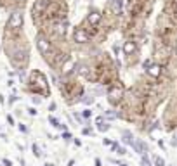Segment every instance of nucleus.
Returning a JSON list of instances; mask_svg holds the SVG:
<instances>
[{
    "label": "nucleus",
    "mask_w": 177,
    "mask_h": 166,
    "mask_svg": "<svg viewBox=\"0 0 177 166\" xmlns=\"http://www.w3.org/2000/svg\"><path fill=\"white\" fill-rule=\"evenodd\" d=\"M90 116V111H84V118H88Z\"/></svg>",
    "instance_id": "aec40b11"
},
{
    "label": "nucleus",
    "mask_w": 177,
    "mask_h": 166,
    "mask_svg": "<svg viewBox=\"0 0 177 166\" xmlns=\"http://www.w3.org/2000/svg\"><path fill=\"white\" fill-rule=\"evenodd\" d=\"M23 26V14L21 12H12V16L9 18V28L18 30Z\"/></svg>",
    "instance_id": "f257e3e1"
},
{
    "label": "nucleus",
    "mask_w": 177,
    "mask_h": 166,
    "mask_svg": "<svg viewBox=\"0 0 177 166\" xmlns=\"http://www.w3.org/2000/svg\"><path fill=\"white\" fill-rule=\"evenodd\" d=\"M116 152H118V154H125V149L123 147H118V149H116Z\"/></svg>",
    "instance_id": "a211bd4d"
},
{
    "label": "nucleus",
    "mask_w": 177,
    "mask_h": 166,
    "mask_svg": "<svg viewBox=\"0 0 177 166\" xmlns=\"http://www.w3.org/2000/svg\"><path fill=\"white\" fill-rule=\"evenodd\" d=\"M37 45H38V50H40L42 54H49L50 44H49V42H47V40H45L42 35H38V38H37Z\"/></svg>",
    "instance_id": "f03ea898"
},
{
    "label": "nucleus",
    "mask_w": 177,
    "mask_h": 166,
    "mask_svg": "<svg viewBox=\"0 0 177 166\" xmlns=\"http://www.w3.org/2000/svg\"><path fill=\"white\" fill-rule=\"evenodd\" d=\"M136 50H137V45L134 44L132 40H128V42H125V44H123V52L127 54V56H130V54H134V52H136Z\"/></svg>",
    "instance_id": "20e7f679"
},
{
    "label": "nucleus",
    "mask_w": 177,
    "mask_h": 166,
    "mask_svg": "<svg viewBox=\"0 0 177 166\" xmlns=\"http://www.w3.org/2000/svg\"><path fill=\"white\" fill-rule=\"evenodd\" d=\"M136 151H137L139 154H144V152H148V147H146V144H142V142H134V145H132Z\"/></svg>",
    "instance_id": "1a4fd4ad"
},
{
    "label": "nucleus",
    "mask_w": 177,
    "mask_h": 166,
    "mask_svg": "<svg viewBox=\"0 0 177 166\" xmlns=\"http://www.w3.org/2000/svg\"><path fill=\"white\" fill-rule=\"evenodd\" d=\"M28 113H30V114H37V111L33 109V107H30V109H28Z\"/></svg>",
    "instance_id": "412c9836"
},
{
    "label": "nucleus",
    "mask_w": 177,
    "mask_h": 166,
    "mask_svg": "<svg viewBox=\"0 0 177 166\" xmlns=\"http://www.w3.org/2000/svg\"><path fill=\"white\" fill-rule=\"evenodd\" d=\"M49 121L52 123V127H56V128H61V130H64V128H66V127H64V125H59V121H58V119H56V118H52V116H50V118H49Z\"/></svg>",
    "instance_id": "f8f14e48"
},
{
    "label": "nucleus",
    "mask_w": 177,
    "mask_h": 166,
    "mask_svg": "<svg viewBox=\"0 0 177 166\" xmlns=\"http://www.w3.org/2000/svg\"><path fill=\"white\" fill-rule=\"evenodd\" d=\"M4 166H12V163H11L9 159H4Z\"/></svg>",
    "instance_id": "6ab92c4d"
},
{
    "label": "nucleus",
    "mask_w": 177,
    "mask_h": 166,
    "mask_svg": "<svg viewBox=\"0 0 177 166\" xmlns=\"http://www.w3.org/2000/svg\"><path fill=\"white\" fill-rule=\"evenodd\" d=\"M97 125H99V130L101 131H106V130H110V125H102V118H97Z\"/></svg>",
    "instance_id": "ddd939ff"
},
{
    "label": "nucleus",
    "mask_w": 177,
    "mask_h": 166,
    "mask_svg": "<svg viewBox=\"0 0 177 166\" xmlns=\"http://www.w3.org/2000/svg\"><path fill=\"white\" fill-rule=\"evenodd\" d=\"M120 95H122V88L113 87V88L110 90V99H111V101H118V99H120Z\"/></svg>",
    "instance_id": "423d86ee"
},
{
    "label": "nucleus",
    "mask_w": 177,
    "mask_h": 166,
    "mask_svg": "<svg viewBox=\"0 0 177 166\" xmlns=\"http://www.w3.org/2000/svg\"><path fill=\"white\" fill-rule=\"evenodd\" d=\"M33 154H35V156H40V154H42L40 152V149H38V145H35V144H33Z\"/></svg>",
    "instance_id": "f3484780"
},
{
    "label": "nucleus",
    "mask_w": 177,
    "mask_h": 166,
    "mask_svg": "<svg viewBox=\"0 0 177 166\" xmlns=\"http://www.w3.org/2000/svg\"><path fill=\"white\" fill-rule=\"evenodd\" d=\"M73 38H75V42H78V44H85V42H88V33L80 28V30H75Z\"/></svg>",
    "instance_id": "7ed1b4c3"
},
{
    "label": "nucleus",
    "mask_w": 177,
    "mask_h": 166,
    "mask_svg": "<svg viewBox=\"0 0 177 166\" xmlns=\"http://www.w3.org/2000/svg\"><path fill=\"white\" fill-rule=\"evenodd\" d=\"M113 10L116 14L122 12V0H113Z\"/></svg>",
    "instance_id": "9b49d317"
},
{
    "label": "nucleus",
    "mask_w": 177,
    "mask_h": 166,
    "mask_svg": "<svg viewBox=\"0 0 177 166\" xmlns=\"http://www.w3.org/2000/svg\"><path fill=\"white\" fill-rule=\"evenodd\" d=\"M99 21H101V14H99V12L94 10V12L88 14V23H90V24H97Z\"/></svg>",
    "instance_id": "6e6552de"
},
{
    "label": "nucleus",
    "mask_w": 177,
    "mask_h": 166,
    "mask_svg": "<svg viewBox=\"0 0 177 166\" xmlns=\"http://www.w3.org/2000/svg\"><path fill=\"white\" fill-rule=\"evenodd\" d=\"M82 101H84L85 104H92V102H94V97H92V95H84V99H82Z\"/></svg>",
    "instance_id": "4468645a"
},
{
    "label": "nucleus",
    "mask_w": 177,
    "mask_h": 166,
    "mask_svg": "<svg viewBox=\"0 0 177 166\" xmlns=\"http://www.w3.org/2000/svg\"><path fill=\"white\" fill-rule=\"evenodd\" d=\"M155 164L156 166H165V161L162 159V157H155Z\"/></svg>",
    "instance_id": "dca6fc26"
},
{
    "label": "nucleus",
    "mask_w": 177,
    "mask_h": 166,
    "mask_svg": "<svg viewBox=\"0 0 177 166\" xmlns=\"http://www.w3.org/2000/svg\"><path fill=\"white\" fill-rule=\"evenodd\" d=\"M45 166H54V164H50V163H47V164H45Z\"/></svg>",
    "instance_id": "4be33fe9"
},
{
    "label": "nucleus",
    "mask_w": 177,
    "mask_h": 166,
    "mask_svg": "<svg viewBox=\"0 0 177 166\" xmlns=\"http://www.w3.org/2000/svg\"><path fill=\"white\" fill-rule=\"evenodd\" d=\"M160 73H162V68H160L158 64H151L149 68H148V74H149V76H153V78H158Z\"/></svg>",
    "instance_id": "39448f33"
},
{
    "label": "nucleus",
    "mask_w": 177,
    "mask_h": 166,
    "mask_svg": "<svg viewBox=\"0 0 177 166\" xmlns=\"http://www.w3.org/2000/svg\"><path fill=\"white\" fill-rule=\"evenodd\" d=\"M54 31L58 33L59 36H64V33H66V24L64 23H56V26H54Z\"/></svg>",
    "instance_id": "0eeeda50"
},
{
    "label": "nucleus",
    "mask_w": 177,
    "mask_h": 166,
    "mask_svg": "<svg viewBox=\"0 0 177 166\" xmlns=\"http://www.w3.org/2000/svg\"><path fill=\"white\" fill-rule=\"evenodd\" d=\"M123 142H125V144H128V145H134V142H136V140L132 139L130 131H125V133H123Z\"/></svg>",
    "instance_id": "9d476101"
},
{
    "label": "nucleus",
    "mask_w": 177,
    "mask_h": 166,
    "mask_svg": "<svg viewBox=\"0 0 177 166\" xmlns=\"http://www.w3.org/2000/svg\"><path fill=\"white\" fill-rule=\"evenodd\" d=\"M141 164H142V166H151V163H149V159H148L146 156H142V159H141Z\"/></svg>",
    "instance_id": "2eb2a0df"
}]
</instances>
